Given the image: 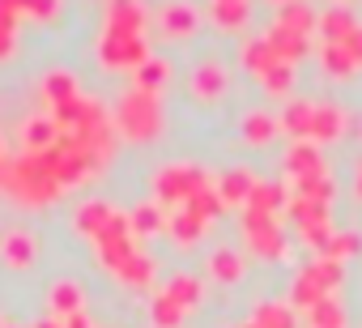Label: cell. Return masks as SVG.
Listing matches in <instances>:
<instances>
[{
	"mask_svg": "<svg viewBox=\"0 0 362 328\" xmlns=\"http://www.w3.org/2000/svg\"><path fill=\"white\" fill-rule=\"evenodd\" d=\"M214 273H218L222 281H235V277L243 273V264H239V256H230V252H218V256H214Z\"/></svg>",
	"mask_w": 362,
	"mask_h": 328,
	"instance_id": "9",
	"label": "cell"
},
{
	"mask_svg": "<svg viewBox=\"0 0 362 328\" xmlns=\"http://www.w3.org/2000/svg\"><path fill=\"white\" fill-rule=\"evenodd\" d=\"M256 328H294V315L281 303H264L256 307Z\"/></svg>",
	"mask_w": 362,
	"mask_h": 328,
	"instance_id": "4",
	"label": "cell"
},
{
	"mask_svg": "<svg viewBox=\"0 0 362 328\" xmlns=\"http://www.w3.org/2000/svg\"><path fill=\"white\" fill-rule=\"evenodd\" d=\"M0 328H5V324H0Z\"/></svg>",
	"mask_w": 362,
	"mask_h": 328,
	"instance_id": "19",
	"label": "cell"
},
{
	"mask_svg": "<svg viewBox=\"0 0 362 328\" xmlns=\"http://www.w3.org/2000/svg\"><path fill=\"white\" fill-rule=\"evenodd\" d=\"M247 328H256V324H247Z\"/></svg>",
	"mask_w": 362,
	"mask_h": 328,
	"instance_id": "18",
	"label": "cell"
},
{
	"mask_svg": "<svg viewBox=\"0 0 362 328\" xmlns=\"http://www.w3.org/2000/svg\"><path fill=\"white\" fill-rule=\"evenodd\" d=\"M166 298H175L179 307H192V303L201 298V286H197L192 277H175V281L166 286Z\"/></svg>",
	"mask_w": 362,
	"mask_h": 328,
	"instance_id": "6",
	"label": "cell"
},
{
	"mask_svg": "<svg viewBox=\"0 0 362 328\" xmlns=\"http://www.w3.org/2000/svg\"><path fill=\"white\" fill-rule=\"evenodd\" d=\"M290 167H298V171H315V153H311V149L290 153Z\"/></svg>",
	"mask_w": 362,
	"mask_h": 328,
	"instance_id": "14",
	"label": "cell"
},
{
	"mask_svg": "<svg viewBox=\"0 0 362 328\" xmlns=\"http://www.w3.org/2000/svg\"><path fill=\"white\" fill-rule=\"evenodd\" d=\"M77 303H81V286H77V281H60V286H52V311L73 315Z\"/></svg>",
	"mask_w": 362,
	"mask_h": 328,
	"instance_id": "3",
	"label": "cell"
},
{
	"mask_svg": "<svg viewBox=\"0 0 362 328\" xmlns=\"http://www.w3.org/2000/svg\"><path fill=\"white\" fill-rule=\"evenodd\" d=\"M320 298H328V290L307 273V277H298V286H294V303H303V307H315Z\"/></svg>",
	"mask_w": 362,
	"mask_h": 328,
	"instance_id": "8",
	"label": "cell"
},
{
	"mask_svg": "<svg viewBox=\"0 0 362 328\" xmlns=\"http://www.w3.org/2000/svg\"><path fill=\"white\" fill-rule=\"evenodd\" d=\"M197 86H201V90H205V94H214V90H218V86H222V77H218V73H214V69H205V73H201V77H197Z\"/></svg>",
	"mask_w": 362,
	"mask_h": 328,
	"instance_id": "15",
	"label": "cell"
},
{
	"mask_svg": "<svg viewBox=\"0 0 362 328\" xmlns=\"http://www.w3.org/2000/svg\"><path fill=\"white\" fill-rule=\"evenodd\" d=\"M179 320H184V307L162 294V298L153 303V324H158V328H179Z\"/></svg>",
	"mask_w": 362,
	"mask_h": 328,
	"instance_id": "5",
	"label": "cell"
},
{
	"mask_svg": "<svg viewBox=\"0 0 362 328\" xmlns=\"http://www.w3.org/2000/svg\"><path fill=\"white\" fill-rule=\"evenodd\" d=\"M0 252H5V260H9L13 269H30V260H35V239H30L26 230H13Z\"/></svg>",
	"mask_w": 362,
	"mask_h": 328,
	"instance_id": "2",
	"label": "cell"
},
{
	"mask_svg": "<svg viewBox=\"0 0 362 328\" xmlns=\"http://www.w3.org/2000/svg\"><path fill=\"white\" fill-rule=\"evenodd\" d=\"M324 30H332V35H345V30H349V18H345V13H332V18L324 22Z\"/></svg>",
	"mask_w": 362,
	"mask_h": 328,
	"instance_id": "16",
	"label": "cell"
},
{
	"mask_svg": "<svg viewBox=\"0 0 362 328\" xmlns=\"http://www.w3.org/2000/svg\"><path fill=\"white\" fill-rule=\"evenodd\" d=\"M311 277L328 290V286H337V281H341V269H337V260H320V264L311 269Z\"/></svg>",
	"mask_w": 362,
	"mask_h": 328,
	"instance_id": "11",
	"label": "cell"
},
{
	"mask_svg": "<svg viewBox=\"0 0 362 328\" xmlns=\"http://www.w3.org/2000/svg\"><path fill=\"white\" fill-rule=\"evenodd\" d=\"M311 324H315V328H341L345 320H341V307H337L332 298H320V303L311 307Z\"/></svg>",
	"mask_w": 362,
	"mask_h": 328,
	"instance_id": "7",
	"label": "cell"
},
{
	"mask_svg": "<svg viewBox=\"0 0 362 328\" xmlns=\"http://www.w3.org/2000/svg\"><path fill=\"white\" fill-rule=\"evenodd\" d=\"M119 115H128V132H136V136L153 132V124H158V115H153V102L145 98V90H136V98H128Z\"/></svg>",
	"mask_w": 362,
	"mask_h": 328,
	"instance_id": "1",
	"label": "cell"
},
{
	"mask_svg": "<svg viewBox=\"0 0 362 328\" xmlns=\"http://www.w3.org/2000/svg\"><path fill=\"white\" fill-rule=\"evenodd\" d=\"M315 132H320V136H332V132H337V111H320V115H315Z\"/></svg>",
	"mask_w": 362,
	"mask_h": 328,
	"instance_id": "13",
	"label": "cell"
},
{
	"mask_svg": "<svg viewBox=\"0 0 362 328\" xmlns=\"http://www.w3.org/2000/svg\"><path fill=\"white\" fill-rule=\"evenodd\" d=\"M269 132H273V124H269L264 115H252V119H247V136H252V141H264Z\"/></svg>",
	"mask_w": 362,
	"mask_h": 328,
	"instance_id": "12",
	"label": "cell"
},
{
	"mask_svg": "<svg viewBox=\"0 0 362 328\" xmlns=\"http://www.w3.org/2000/svg\"><path fill=\"white\" fill-rule=\"evenodd\" d=\"M39 328H60V324H39Z\"/></svg>",
	"mask_w": 362,
	"mask_h": 328,
	"instance_id": "17",
	"label": "cell"
},
{
	"mask_svg": "<svg viewBox=\"0 0 362 328\" xmlns=\"http://www.w3.org/2000/svg\"><path fill=\"white\" fill-rule=\"evenodd\" d=\"M192 26H197V18H192L188 9H170V13H166V30H170V35H188Z\"/></svg>",
	"mask_w": 362,
	"mask_h": 328,
	"instance_id": "10",
	"label": "cell"
}]
</instances>
